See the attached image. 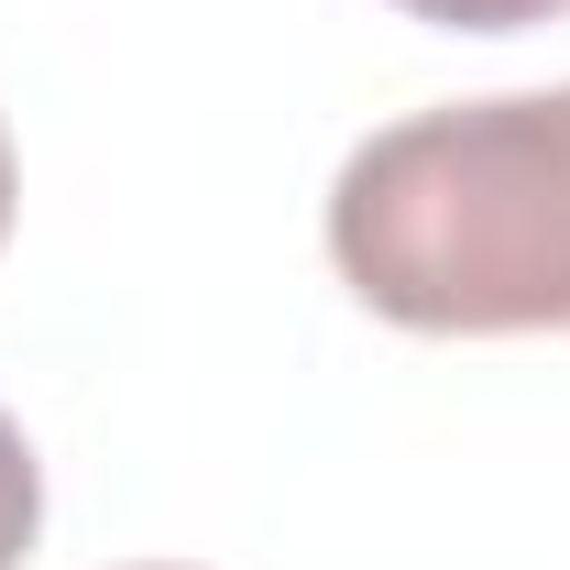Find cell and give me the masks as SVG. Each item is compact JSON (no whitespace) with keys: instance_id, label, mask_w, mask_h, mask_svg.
I'll return each instance as SVG.
<instances>
[{"instance_id":"cell-1","label":"cell","mask_w":570,"mask_h":570,"mask_svg":"<svg viewBox=\"0 0 570 570\" xmlns=\"http://www.w3.org/2000/svg\"><path fill=\"white\" fill-rule=\"evenodd\" d=\"M330 264L428 341L570 330V88L384 121L330 187Z\"/></svg>"},{"instance_id":"cell-2","label":"cell","mask_w":570,"mask_h":570,"mask_svg":"<svg viewBox=\"0 0 570 570\" xmlns=\"http://www.w3.org/2000/svg\"><path fill=\"white\" fill-rule=\"evenodd\" d=\"M33 527H45V472H33L22 428L0 417V570H22V560H33Z\"/></svg>"},{"instance_id":"cell-3","label":"cell","mask_w":570,"mask_h":570,"mask_svg":"<svg viewBox=\"0 0 570 570\" xmlns=\"http://www.w3.org/2000/svg\"><path fill=\"white\" fill-rule=\"evenodd\" d=\"M395 11L439 33H527V22H560L570 0H395Z\"/></svg>"},{"instance_id":"cell-4","label":"cell","mask_w":570,"mask_h":570,"mask_svg":"<svg viewBox=\"0 0 570 570\" xmlns=\"http://www.w3.org/2000/svg\"><path fill=\"white\" fill-rule=\"evenodd\" d=\"M0 242H11V142H0Z\"/></svg>"}]
</instances>
